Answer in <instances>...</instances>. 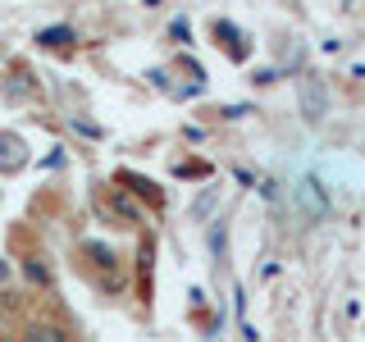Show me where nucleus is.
Segmentation results:
<instances>
[{
	"label": "nucleus",
	"mask_w": 365,
	"mask_h": 342,
	"mask_svg": "<svg viewBox=\"0 0 365 342\" xmlns=\"http://www.w3.org/2000/svg\"><path fill=\"white\" fill-rule=\"evenodd\" d=\"M19 342H78V333L55 315H32L19 324Z\"/></svg>",
	"instance_id": "f257e3e1"
},
{
	"label": "nucleus",
	"mask_w": 365,
	"mask_h": 342,
	"mask_svg": "<svg viewBox=\"0 0 365 342\" xmlns=\"http://www.w3.org/2000/svg\"><path fill=\"white\" fill-rule=\"evenodd\" d=\"M292 197L302 201L306 219H319V214H329V197H324V187H319L315 178H302V182L292 187Z\"/></svg>",
	"instance_id": "f03ea898"
},
{
	"label": "nucleus",
	"mask_w": 365,
	"mask_h": 342,
	"mask_svg": "<svg viewBox=\"0 0 365 342\" xmlns=\"http://www.w3.org/2000/svg\"><path fill=\"white\" fill-rule=\"evenodd\" d=\"M28 165V142L19 133H0V174H19Z\"/></svg>",
	"instance_id": "7ed1b4c3"
},
{
	"label": "nucleus",
	"mask_w": 365,
	"mask_h": 342,
	"mask_svg": "<svg viewBox=\"0 0 365 342\" xmlns=\"http://www.w3.org/2000/svg\"><path fill=\"white\" fill-rule=\"evenodd\" d=\"M302 114L306 119H324L329 114V91L319 78H302Z\"/></svg>",
	"instance_id": "20e7f679"
},
{
	"label": "nucleus",
	"mask_w": 365,
	"mask_h": 342,
	"mask_svg": "<svg viewBox=\"0 0 365 342\" xmlns=\"http://www.w3.org/2000/svg\"><path fill=\"white\" fill-rule=\"evenodd\" d=\"M19 274H23V283L37 288V292H51L55 288V274H51V265H46L41 256H23L19 260Z\"/></svg>",
	"instance_id": "39448f33"
},
{
	"label": "nucleus",
	"mask_w": 365,
	"mask_h": 342,
	"mask_svg": "<svg viewBox=\"0 0 365 342\" xmlns=\"http://www.w3.org/2000/svg\"><path fill=\"white\" fill-rule=\"evenodd\" d=\"M37 46H46V51H73V46H78L73 23H51V28H41L37 32Z\"/></svg>",
	"instance_id": "423d86ee"
},
{
	"label": "nucleus",
	"mask_w": 365,
	"mask_h": 342,
	"mask_svg": "<svg viewBox=\"0 0 365 342\" xmlns=\"http://www.w3.org/2000/svg\"><path fill=\"white\" fill-rule=\"evenodd\" d=\"M106 201H110V214H114V219H123V224H142V205H137L123 187H110V197H106Z\"/></svg>",
	"instance_id": "0eeeda50"
},
{
	"label": "nucleus",
	"mask_w": 365,
	"mask_h": 342,
	"mask_svg": "<svg viewBox=\"0 0 365 342\" xmlns=\"http://www.w3.org/2000/svg\"><path fill=\"white\" fill-rule=\"evenodd\" d=\"M5 91H9L14 100L37 96V78H32V68H28V64H14V68H9V78H5Z\"/></svg>",
	"instance_id": "6e6552de"
},
{
	"label": "nucleus",
	"mask_w": 365,
	"mask_h": 342,
	"mask_svg": "<svg viewBox=\"0 0 365 342\" xmlns=\"http://www.w3.org/2000/svg\"><path fill=\"white\" fill-rule=\"evenodd\" d=\"M119 182H123L128 192H137L142 201H151V205H160V201H165V192H160L151 178H142V174H128V169H123V174H119Z\"/></svg>",
	"instance_id": "1a4fd4ad"
},
{
	"label": "nucleus",
	"mask_w": 365,
	"mask_h": 342,
	"mask_svg": "<svg viewBox=\"0 0 365 342\" xmlns=\"http://www.w3.org/2000/svg\"><path fill=\"white\" fill-rule=\"evenodd\" d=\"M83 256H87L101 274H114V269H119V256H114L106 242H91V237H87V242H83Z\"/></svg>",
	"instance_id": "9d476101"
},
{
	"label": "nucleus",
	"mask_w": 365,
	"mask_h": 342,
	"mask_svg": "<svg viewBox=\"0 0 365 342\" xmlns=\"http://www.w3.org/2000/svg\"><path fill=\"white\" fill-rule=\"evenodd\" d=\"M215 37H224V46H228V55L233 60H247V46H242V32L233 28L228 19H215Z\"/></svg>",
	"instance_id": "9b49d317"
},
{
	"label": "nucleus",
	"mask_w": 365,
	"mask_h": 342,
	"mask_svg": "<svg viewBox=\"0 0 365 342\" xmlns=\"http://www.w3.org/2000/svg\"><path fill=\"white\" fill-rule=\"evenodd\" d=\"M68 128L83 133L87 142H101V137H106V128H101V123H91V119H83V114H68Z\"/></svg>",
	"instance_id": "f8f14e48"
},
{
	"label": "nucleus",
	"mask_w": 365,
	"mask_h": 342,
	"mask_svg": "<svg viewBox=\"0 0 365 342\" xmlns=\"http://www.w3.org/2000/svg\"><path fill=\"white\" fill-rule=\"evenodd\" d=\"M210 174V165H201V160H187V165H178V178H205Z\"/></svg>",
	"instance_id": "ddd939ff"
},
{
	"label": "nucleus",
	"mask_w": 365,
	"mask_h": 342,
	"mask_svg": "<svg viewBox=\"0 0 365 342\" xmlns=\"http://www.w3.org/2000/svg\"><path fill=\"white\" fill-rule=\"evenodd\" d=\"M123 283H128V279H123L119 269H114V274H101V288H106V292H123Z\"/></svg>",
	"instance_id": "4468645a"
},
{
	"label": "nucleus",
	"mask_w": 365,
	"mask_h": 342,
	"mask_svg": "<svg viewBox=\"0 0 365 342\" xmlns=\"http://www.w3.org/2000/svg\"><path fill=\"white\" fill-rule=\"evenodd\" d=\"M9 274H14V265H9V260H5V256H0V292H5V288H9Z\"/></svg>",
	"instance_id": "2eb2a0df"
},
{
	"label": "nucleus",
	"mask_w": 365,
	"mask_h": 342,
	"mask_svg": "<svg viewBox=\"0 0 365 342\" xmlns=\"http://www.w3.org/2000/svg\"><path fill=\"white\" fill-rule=\"evenodd\" d=\"M0 342H19V338H0Z\"/></svg>",
	"instance_id": "dca6fc26"
},
{
	"label": "nucleus",
	"mask_w": 365,
	"mask_h": 342,
	"mask_svg": "<svg viewBox=\"0 0 365 342\" xmlns=\"http://www.w3.org/2000/svg\"><path fill=\"white\" fill-rule=\"evenodd\" d=\"M0 328H5V315H0Z\"/></svg>",
	"instance_id": "f3484780"
}]
</instances>
